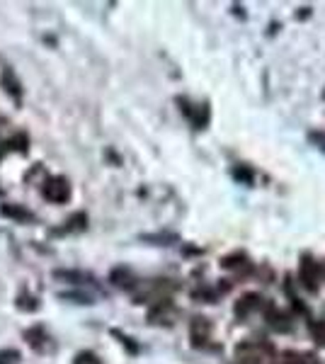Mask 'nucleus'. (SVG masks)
I'll use <instances>...</instances> for the list:
<instances>
[{
    "label": "nucleus",
    "mask_w": 325,
    "mask_h": 364,
    "mask_svg": "<svg viewBox=\"0 0 325 364\" xmlns=\"http://www.w3.org/2000/svg\"><path fill=\"white\" fill-rule=\"evenodd\" d=\"M54 277L61 279V282H73V284H78V282L87 279L82 272H75V269H54Z\"/></svg>",
    "instance_id": "3"
},
{
    "label": "nucleus",
    "mask_w": 325,
    "mask_h": 364,
    "mask_svg": "<svg viewBox=\"0 0 325 364\" xmlns=\"http://www.w3.org/2000/svg\"><path fill=\"white\" fill-rule=\"evenodd\" d=\"M75 364H100L95 355H90V352H82V355L75 357Z\"/></svg>",
    "instance_id": "5"
},
{
    "label": "nucleus",
    "mask_w": 325,
    "mask_h": 364,
    "mask_svg": "<svg viewBox=\"0 0 325 364\" xmlns=\"http://www.w3.org/2000/svg\"><path fill=\"white\" fill-rule=\"evenodd\" d=\"M61 299H70L75 304H92V299L87 294H61Z\"/></svg>",
    "instance_id": "7"
},
{
    "label": "nucleus",
    "mask_w": 325,
    "mask_h": 364,
    "mask_svg": "<svg viewBox=\"0 0 325 364\" xmlns=\"http://www.w3.org/2000/svg\"><path fill=\"white\" fill-rule=\"evenodd\" d=\"M0 214L8 216V219H13V221H20V224H29V221H34L32 211L20 207V204H3V207H0Z\"/></svg>",
    "instance_id": "2"
},
{
    "label": "nucleus",
    "mask_w": 325,
    "mask_h": 364,
    "mask_svg": "<svg viewBox=\"0 0 325 364\" xmlns=\"http://www.w3.org/2000/svg\"><path fill=\"white\" fill-rule=\"evenodd\" d=\"M3 80H5V85H8V90H10V92H15V95H17V87H20V85H17L15 80H13V73H10L8 68H5V73H3Z\"/></svg>",
    "instance_id": "6"
},
{
    "label": "nucleus",
    "mask_w": 325,
    "mask_h": 364,
    "mask_svg": "<svg viewBox=\"0 0 325 364\" xmlns=\"http://www.w3.org/2000/svg\"><path fill=\"white\" fill-rule=\"evenodd\" d=\"M41 195L51 204H63L70 199V182L66 178H46L41 185Z\"/></svg>",
    "instance_id": "1"
},
{
    "label": "nucleus",
    "mask_w": 325,
    "mask_h": 364,
    "mask_svg": "<svg viewBox=\"0 0 325 364\" xmlns=\"http://www.w3.org/2000/svg\"><path fill=\"white\" fill-rule=\"evenodd\" d=\"M22 355L17 350H0V364H20Z\"/></svg>",
    "instance_id": "4"
}]
</instances>
